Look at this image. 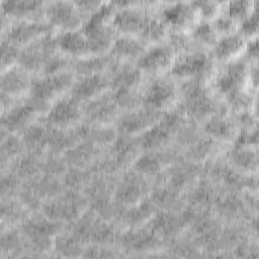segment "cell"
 <instances>
[{
  "label": "cell",
  "mask_w": 259,
  "mask_h": 259,
  "mask_svg": "<svg viewBox=\"0 0 259 259\" xmlns=\"http://www.w3.org/2000/svg\"><path fill=\"white\" fill-rule=\"evenodd\" d=\"M52 27L53 25L51 23L23 20L12 26L8 34V40L14 45L27 44L38 37H42Z\"/></svg>",
  "instance_id": "obj_6"
},
{
  "label": "cell",
  "mask_w": 259,
  "mask_h": 259,
  "mask_svg": "<svg viewBox=\"0 0 259 259\" xmlns=\"http://www.w3.org/2000/svg\"><path fill=\"white\" fill-rule=\"evenodd\" d=\"M165 31H166V26L164 22L161 21L159 18L149 15L140 35L145 40L156 41L164 36Z\"/></svg>",
  "instance_id": "obj_21"
},
{
  "label": "cell",
  "mask_w": 259,
  "mask_h": 259,
  "mask_svg": "<svg viewBox=\"0 0 259 259\" xmlns=\"http://www.w3.org/2000/svg\"><path fill=\"white\" fill-rule=\"evenodd\" d=\"M80 116L78 100L73 97L63 98L50 109L48 120L56 125H66L77 120Z\"/></svg>",
  "instance_id": "obj_10"
},
{
  "label": "cell",
  "mask_w": 259,
  "mask_h": 259,
  "mask_svg": "<svg viewBox=\"0 0 259 259\" xmlns=\"http://www.w3.org/2000/svg\"><path fill=\"white\" fill-rule=\"evenodd\" d=\"M245 80V64L241 61L230 62L217 80L218 88L227 95L240 91Z\"/></svg>",
  "instance_id": "obj_8"
},
{
  "label": "cell",
  "mask_w": 259,
  "mask_h": 259,
  "mask_svg": "<svg viewBox=\"0 0 259 259\" xmlns=\"http://www.w3.org/2000/svg\"><path fill=\"white\" fill-rule=\"evenodd\" d=\"M257 6L256 2L248 1V0H238V1H231L227 5V15L234 19L236 22L238 20L245 19Z\"/></svg>",
  "instance_id": "obj_22"
},
{
  "label": "cell",
  "mask_w": 259,
  "mask_h": 259,
  "mask_svg": "<svg viewBox=\"0 0 259 259\" xmlns=\"http://www.w3.org/2000/svg\"><path fill=\"white\" fill-rule=\"evenodd\" d=\"M173 61L174 49L168 45H157L139 56L137 67L149 73H159L169 68Z\"/></svg>",
  "instance_id": "obj_3"
},
{
  "label": "cell",
  "mask_w": 259,
  "mask_h": 259,
  "mask_svg": "<svg viewBox=\"0 0 259 259\" xmlns=\"http://www.w3.org/2000/svg\"><path fill=\"white\" fill-rule=\"evenodd\" d=\"M109 60L105 57H94L86 60H82L77 64V70L80 73L86 75L100 74L99 72L108 64Z\"/></svg>",
  "instance_id": "obj_24"
},
{
  "label": "cell",
  "mask_w": 259,
  "mask_h": 259,
  "mask_svg": "<svg viewBox=\"0 0 259 259\" xmlns=\"http://www.w3.org/2000/svg\"><path fill=\"white\" fill-rule=\"evenodd\" d=\"M42 2L39 1H3L2 7L4 12L8 15L23 16L35 11L41 7Z\"/></svg>",
  "instance_id": "obj_19"
},
{
  "label": "cell",
  "mask_w": 259,
  "mask_h": 259,
  "mask_svg": "<svg viewBox=\"0 0 259 259\" xmlns=\"http://www.w3.org/2000/svg\"><path fill=\"white\" fill-rule=\"evenodd\" d=\"M35 109V104L25 103L13 108L9 113L3 118L4 123L10 130H14L24 123L27 120L29 115L33 113Z\"/></svg>",
  "instance_id": "obj_18"
},
{
  "label": "cell",
  "mask_w": 259,
  "mask_h": 259,
  "mask_svg": "<svg viewBox=\"0 0 259 259\" xmlns=\"http://www.w3.org/2000/svg\"><path fill=\"white\" fill-rule=\"evenodd\" d=\"M31 87L27 73L18 68L7 70L2 77V90L8 94H18Z\"/></svg>",
  "instance_id": "obj_15"
},
{
  "label": "cell",
  "mask_w": 259,
  "mask_h": 259,
  "mask_svg": "<svg viewBox=\"0 0 259 259\" xmlns=\"http://www.w3.org/2000/svg\"><path fill=\"white\" fill-rule=\"evenodd\" d=\"M236 21L232 19L230 16L227 14L225 15H218L215 18H213L212 22V27L215 30V32L219 34L228 35L231 33H234L235 28H236Z\"/></svg>",
  "instance_id": "obj_26"
},
{
  "label": "cell",
  "mask_w": 259,
  "mask_h": 259,
  "mask_svg": "<svg viewBox=\"0 0 259 259\" xmlns=\"http://www.w3.org/2000/svg\"><path fill=\"white\" fill-rule=\"evenodd\" d=\"M163 15L167 23L176 27H184L194 21L197 12L192 3L176 2L165 7Z\"/></svg>",
  "instance_id": "obj_12"
},
{
  "label": "cell",
  "mask_w": 259,
  "mask_h": 259,
  "mask_svg": "<svg viewBox=\"0 0 259 259\" xmlns=\"http://www.w3.org/2000/svg\"><path fill=\"white\" fill-rule=\"evenodd\" d=\"M76 3L68 1H57L48 7V16L52 25L74 30L81 23L80 13Z\"/></svg>",
  "instance_id": "obj_5"
},
{
  "label": "cell",
  "mask_w": 259,
  "mask_h": 259,
  "mask_svg": "<svg viewBox=\"0 0 259 259\" xmlns=\"http://www.w3.org/2000/svg\"><path fill=\"white\" fill-rule=\"evenodd\" d=\"M245 47L244 38L239 33L222 36L214 45V55L220 60H230L241 53Z\"/></svg>",
  "instance_id": "obj_14"
},
{
  "label": "cell",
  "mask_w": 259,
  "mask_h": 259,
  "mask_svg": "<svg viewBox=\"0 0 259 259\" xmlns=\"http://www.w3.org/2000/svg\"><path fill=\"white\" fill-rule=\"evenodd\" d=\"M175 95L174 84L168 80H155L146 90L144 103L151 108H161L167 105Z\"/></svg>",
  "instance_id": "obj_9"
},
{
  "label": "cell",
  "mask_w": 259,
  "mask_h": 259,
  "mask_svg": "<svg viewBox=\"0 0 259 259\" xmlns=\"http://www.w3.org/2000/svg\"><path fill=\"white\" fill-rule=\"evenodd\" d=\"M140 69L130 65L122 66L113 78V85L118 90H128L140 80Z\"/></svg>",
  "instance_id": "obj_17"
},
{
  "label": "cell",
  "mask_w": 259,
  "mask_h": 259,
  "mask_svg": "<svg viewBox=\"0 0 259 259\" xmlns=\"http://www.w3.org/2000/svg\"><path fill=\"white\" fill-rule=\"evenodd\" d=\"M247 53H248L250 58H254V59L257 58V56H258V44H257L256 38L251 40V42H249V45L247 46Z\"/></svg>",
  "instance_id": "obj_32"
},
{
  "label": "cell",
  "mask_w": 259,
  "mask_h": 259,
  "mask_svg": "<svg viewBox=\"0 0 259 259\" xmlns=\"http://www.w3.org/2000/svg\"><path fill=\"white\" fill-rule=\"evenodd\" d=\"M206 131L215 137H228L232 132L231 124L222 117H212L206 124Z\"/></svg>",
  "instance_id": "obj_25"
},
{
  "label": "cell",
  "mask_w": 259,
  "mask_h": 259,
  "mask_svg": "<svg viewBox=\"0 0 259 259\" xmlns=\"http://www.w3.org/2000/svg\"><path fill=\"white\" fill-rule=\"evenodd\" d=\"M193 37L208 46H214L218 41V33L213 29L212 25L207 21H202L195 25L193 29Z\"/></svg>",
  "instance_id": "obj_23"
},
{
  "label": "cell",
  "mask_w": 259,
  "mask_h": 259,
  "mask_svg": "<svg viewBox=\"0 0 259 259\" xmlns=\"http://www.w3.org/2000/svg\"><path fill=\"white\" fill-rule=\"evenodd\" d=\"M235 161L243 166V167H252V165H256V155L251 151L246 150L244 148L239 149L235 155Z\"/></svg>",
  "instance_id": "obj_30"
},
{
  "label": "cell",
  "mask_w": 259,
  "mask_h": 259,
  "mask_svg": "<svg viewBox=\"0 0 259 259\" xmlns=\"http://www.w3.org/2000/svg\"><path fill=\"white\" fill-rule=\"evenodd\" d=\"M241 31L246 36H252L256 34L257 28H258V12H257V6L254 8V10L241 21Z\"/></svg>",
  "instance_id": "obj_28"
},
{
  "label": "cell",
  "mask_w": 259,
  "mask_h": 259,
  "mask_svg": "<svg viewBox=\"0 0 259 259\" xmlns=\"http://www.w3.org/2000/svg\"><path fill=\"white\" fill-rule=\"evenodd\" d=\"M193 7L195 8L197 14L201 15L206 19L208 18H215L220 11L221 4L213 1H195L191 2Z\"/></svg>",
  "instance_id": "obj_27"
},
{
  "label": "cell",
  "mask_w": 259,
  "mask_h": 259,
  "mask_svg": "<svg viewBox=\"0 0 259 259\" xmlns=\"http://www.w3.org/2000/svg\"><path fill=\"white\" fill-rule=\"evenodd\" d=\"M108 86V81L101 74L86 75L74 84L72 97L76 100L92 98L102 92Z\"/></svg>",
  "instance_id": "obj_11"
},
{
  "label": "cell",
  "mask_w": 259,
  "mask_h": 259,
  "mask_svg": "<svg viewBox=\"0 0 259 259\" xmlns=\"http://www.w3.org/2000/svg\"><path fill=\"white\" fill-rule=\"evenodd\" d=\"M208 57L201 52L186 54L173 63L172 73L178 77H192L203 73L208 67Z\"/></svg>",
  "instance_id": "obj_7"
},
{
  "label": "cell",
  "mask_w": 259,
  "mask_h": 259,
  "mask_svg": "<svg viewBox=\"0 0 259 259\" xmlns=\"http://www.w3.org/2000/svg\"><path fill=\"white\" fill-rule=\"evenodd\" d=\"M170 127L169 117L164 121L163 124H157L147 132L144 138V144L147 148H155L162 145L168 138Z\"/></svg>",
  "instance_id": "obj_20"
},
{
  "label": "cell",
  "mask_w": 259,
  "mask_h": 259,
  "mask_svg": "<svg viewBox=\"0 0 259 259\" xmlns=\"http://www.w3.org/2000/svg\"><path fill=\"white\" fill-rule=\"evenodd\" d=\"M137 166L139 169L143 172L150 173V172H155L158 169V161L152 157H144L142 158L138 163Z\"/></svg>",
  "instance_id": "obj_31"
},
{
  "label": "cell",
  "mask_w": 259,
  "mask_h": 259,
  "mask_svg": "<svg viewBox=\"0 0 259 259\" xmlns=\"http://www.w3.org/2000/svg\"><path fill=\"white\" fill-rule=\"evenodd\" d=\"M20 54H18L17 48L15 45L9 40H3L2 41V65H10L12 64L17 57H19Z\"/></svg>",
  "instance_id": "obj_29"
},
{
  "label": "cell",
  "mask_w": 259,
  "mask_h": 259,
  "mask_svg": "<svg viewBox=\"0 0 259 259\" xmlns=\"http://www.w3.org/2000/svg\"><path fill=\"white\" fill-rule=\"evenodd\" d=\"M72 84V75L65 72L47 75L31 81V95L37 103L53 99Z\"/></svg>",
  "instance_id": "obj_2"
},
{
  "label": "cell",
  "mask_w": 259,
  "mask_h": 259,
  "mask_svg": "<svg viewBox=\"0 0 259 259\" xmlns=\"http://www.w3.org/2000/svg\"><path fill=\"white\" fill-rule=\"evenodd\" d=\"M114 8L115 3L101 4L85 24L83 32L88 39L90 53H102L107 48H111L114 41L113 29L106 24V19L115 13Z\"/></svg>",
  "instance_id": "obj_1"
},
{
  "label": "cell",
  "mask_w": 259,
  "mask_h": 259,
  "mask_svg": "<svg viewBox=\"0 0 259 259\" xmlns=\"http://www.w3.org/2000/svg\"><path fill=\"white\" fill-rule=\"evenodd\" d=\"M111 51L114 56L120 58L139 57L145 51V45L143 40L125 34L114 39Z\"/></svg>",
  "instance_id": "obj_16"
},
{
  "label": "cell",
  "mask_w": 259,
  "mask_h": 259,
  "mask_svg": "<svg viewBox=\"0 0 259 259\" xmlns=\"http://www.w3.org/2000/svg\"><path fill=\"white\" fill-rule=\"evenodd\" d=\"M58 46L68 54L83 56L90 53L88 39L83 31L69 30L59 37Z\"/></svg>",
  "instance_id": "obj_13"
},
{
  "label": "cell",
  "mask_w": 259,
  "mask_h": 259,
  "mask_svg": "<svg viewBox=\"0 0 259 259\" xmlns=\"http://www.w3.org/2000/svg\"><path fill=\"white\" fill-rule=\"evenodd\" d=\"M113 14V26L124 34H141L149 15L132 6H121Z\"/></svg>",
  "instance_id": "obj_4"
}]
</instances>
